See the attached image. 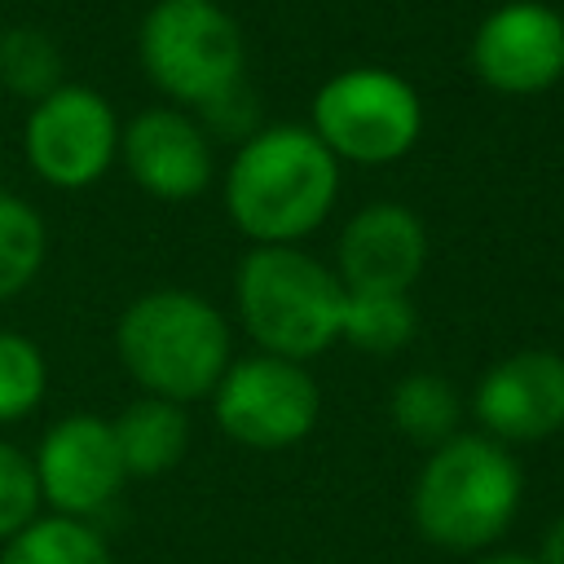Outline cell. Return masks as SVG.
<instances>
[{"mask_svg":"<svg viewBox=\"0 0 564 564\" xmlns=\"http://www.w3.org/2000/svg\"><path fill=\"white\" fill-rule=\"evenodd\" d=\"M427 264V229L401 203L361 207L339 234V282L348 291H410Z\"/></svg>","mask_w":564,"mask_h":564,"instance_id":"4fadbf2b","label":"cell"},{"mask_svg":"<svg viewBox=\"0 0 564 564\" xmlns=\"http://www.w3.org/2000/svg\"><path fill=\"white\" fill-rule=\"evenodd\" d=\"M471 410L489 441L529 445L564 427V357L551 348H520L485 370Z\"/></svg>","mask_w":564,"mask_h":564,"instance_id":"8fae6325","label":"cell"},{"mask_svg":"<svg viewBox=\"0 0 564 564\" xmlns=\"http://www.w3.org/2000/svg\"><path fill=\"white\" fill-rule=\"evenodd\" d=\"M141 66L159 93L185 106H212L242 84L247 48L238 22L220 4L159 0L137 35Z\"/></svg>","mask_w":564,"mask_h":564,"instance_id":"5b68a950","label":"cell"},{"mask_svg":"<svg viewBox=\"0 0 564 564\" xmlns=\"http://www.w3.org/2000/svg\"><path fill=\"white\" fill-rule=\"evenodd\" d=\"M110 432L128 476H163L189 449V419L176 401L163 397H141L123 405L119 419H110Z\"/></svg>","mask_w":564,"mask_h":564,"instance_id":"5bb4252c","label":"cell"},{"mask_svg":"<svg viewBox=\"0 0 564 564\" xmlns=\"http://www.w3.org/2000/svg\"><path fill=\"white\" fill-rule=\"evenodd\" d=\"M44 247L48 234L35 207L13 194H0V300H13L31 286V278L44 264Z\"/></svg>","mask_w":564,"mask_h":564,"instance_id":"d6986e66","label":"cell"},{"mask_svg":"<svg viewBox=\"0 0 564 564\" xmlns=\"http://www.w3.org/2000/svg\"><path fill=\"white\" fill-rule=\"evenodd\" d=\"M538 564H564V511L546 524V533H542V551L533 555Z\"/></svg>","mask_w":564,"mask_h":564,"instance_id":"7402d4cb","label":"cell"},{"mask_svg":"<svg viewBox=\"0 0 564 564\" xmlns=\"http://www.w3.org/2000/svg\"><path fill=\"white\" fill-rule=\"evenodd\" d=\"M339 159L300 123L251 132L225 176L229 220L260 247H295L335 207Z\"/></svg>","mask_w":564,"mask_h":564,"instance_id":"6da1fadb","label":"cell"},{"mask_svg":"<svg viewBox=\"0 0 564 564\" xmlns=\"http://www.w3.org/2000/svg\"><path fill=\"white\" fill-rule=\"evenodd\" d=\"M115 348L145 397L185 405L212 397L229 370V322L203 295L163 286L123 308Z\"/></svg>","mask_w":564,"mask_h":564,"instance_id":"3957f363","label":"cell"},{"mask_svg":"<svg viewBox=\"0 0 564 564\" xmlns=\"http://www.w3.org/2000/svg\"><path fill=\"white\" fill-rule=\"evenodd\" d=\"M44 388H48L44 352L18 330H0V423L26 419L40 405Z\"/></svg>","mask_w":564,"mask_h":564,"instance_id":"ffe728a7","label":"cell"},{"mask_svg":"<svg viewBox=\"0 0 564 564\" xmlns=\"http://www.w3.org/2000/svg\"><path fill=\"white\" fill-rule=\"evenodd\" d=\"M31 463L40 480V502H48L53 516L70 520H88L110 507L128 476L110 419L97 414H66L62 423H53Z\"/></svg>","mask_w":564,"mask_h":564,"instance_id":"9c48e42d","label":"cell"},{"mask_svg":"<svg viewBox=\"0 0 564 564\" xmlns=\"http://www.w3.org/2000/svg\"><path fill=\"white\" fill-rule=\"evenodd\" d=\"M392 423L401 436H410L414 445H445L449 436H458V392L449 388V379L432 375V370H419V375H405L397 388H392Z\"/></svg>","mask_w":564,"mask_h":564,"instance_id":"e0dca14e","label":"cell"},{"mask_svg":"<svg viewBox=\"0 0 564 564\" xmlns=\"http://www.w3.org/2000/svg\"><path fill=\"white\" fill-rule=\"evenodd\" d=\"M0 84L13 97H31V101L62 88V53L53 35L40 26L0 31Z\"/></svg>","mask_w":564,"mask_h":564,"instance_id":"ac0fdd59","label":"cell"},{"mask_svg":"<svg viewBox=\"0 0 564 564\" xmlns=\"http://www.w3.org/2000/svg\"><path fill=\"white\" fill-rule=\"evenodd\" d=\"M414 304L401 291H348L344 286V308H339V339H348L361 352L392 357L414 339Z\"/></svg>","mask_w":564,"mask_h":564,"instance_id":"9a60e30c","label":"cell"},{"mask_svg":"<svg viewBox=\"0 0 564 564\" xmlns=\"http://www.w3.org/2000/svg\"><path fill=\"white\" fill-rule=\"evenodd\" d=\"M212 410L229 441L247 449H286L313 432L322 397L300 361L256 352L229 361L212 392Z\"/></svg>","mask_w":564,"mask_h":564,"instance_id":"52a82bcc","label":"cell"},{"mask_svg":"<svg viewBox=\"0 0 564 564\" xmlns=\"http://www.w3.org/2000/svg\"><path fill=\"white\" fill-rule=\"evenodd\" d=\"M234 291L251 339L273 357L304 366L339 339L344 282L300 247L247 251Z\"/></svg>","mask_w":564,"mask_h":564,"instance_id":"277c9868","label":"cell"},{"mask_svg":"<svg viewBox=\"0 0 564 564\" xmlns=\"http://www.w3.org/2000/svg\"><path fill=\"white\" fill-rule=\"evenodd\" d=\"M0 564H115V560L88 520L35 516L22 533L4 542Z\"/></svg>","mask_w":564,"mask_h":564,"instance_id":"2e32d148","label":"cell"},{"mask_svg":"<svg viewBox=\"0 0 564 564\" xmlns=\"http://www.w3.org/2000/svg\"><path fill=\"white\" fill-rule=\"evenodd\" d=\"M119 154L115 106L84 84H62L26 115V163L53 189H84Z\"/></svg>","mask_w":564,"mask_h":564,"instance_id":"ba28073f","label":"cell"},{"mask_svg":"<svg viewBox=\"0 0 564 564\" xmlns=\"http://www.w3.org/2000/svg\"><path fill=\"white\" fill-rule=\"evenodd\" d=\"M185 4H216V0H185Z\"/></svg>","mask_w":564,"mask_h":564,"instance_id":"cb8c5ba5","label":"cell"},{"mask_svg":"<svg viewBox=\"0 0 564 564\" xmlns=\"http://www.w3.org/2000/svg\"><path fill=\"white\" fill-rule=\"evenodd\" d=\"M520 489V463L507 445L458 432L427 454L410 494V511L432 546L471 555L480 546H494L511 529Z\"/></svg>","mask_w":564,"mask_h":564,"instance_id":"7a4b0ae2","label":"cell"},{"mask_svg":"<svg viewBox=\"0 0 564 564\" xmlns=\"http://www.w3.org/2000/svg\"><path fill=\"white\" fill-rule=\"evenodd\" d=\"M423 101L388 66H348L313 97V137L348 163H392L414 150Z\"/></svg>","mask_w":564,"mask_h":564,"instance_id":"8992f818","label":"cell"},{"mask_svg":"<svg viewBox=\"0 0 564 564\" xmlns=\"http://www.w3.org/2000/svg\"><path fill=\"white\" fill-rule=\"evenodd\" d=\"M119 150H123L128 176L145 194H154V198L181 203V198L203 194L207 181H212V145H207V132L189 115H181L172 106L141 110L119 132Z\"/></svg>","mask_w":564,"mask_h":564,"instance_id":"7c38bea8","label":"cell"},{"mask_svg":"<svg viewBox=\"0 0 564 564\" xmlns=\"http://www.w3.org/2000/svg\"><path fill=\"white\" fill-rule=\"evenodd\" d=\"M476 564H538L533 555H489V560H476Z\"/></svg>","mask_w":564,"mask_h":564,"instance_id":"603a6c76","label":"cell"},{"mask_svg":"<svg viewBox=\"0 0 564 564\" xmlns=\"http://www.w3.org/2000/svg\"><path fill=\"white\" fill-rule=\"evenodd\" d=\"M40 511V480H35V463L0 441V542H9L13 533H22Z\"/></svg>","mask_w":564,"mask_h":564,"instance_id":"44dd1931","label":"cell"},{"mask_svg":"<svg viewBox=\"0 0 564 564\" xmlns=\"http://www.w3.org/2000/svg\"><path fill=\"white\" fill-rule=\"evenodd\" d=\"M471 70L511 97L546 93L564 79V18L542 0L498 4L471 35Z\"/></svg>","mask_w":564,"mask_h":564,"instance_id":"30bf717a","label":"cell"}]
</instances>
